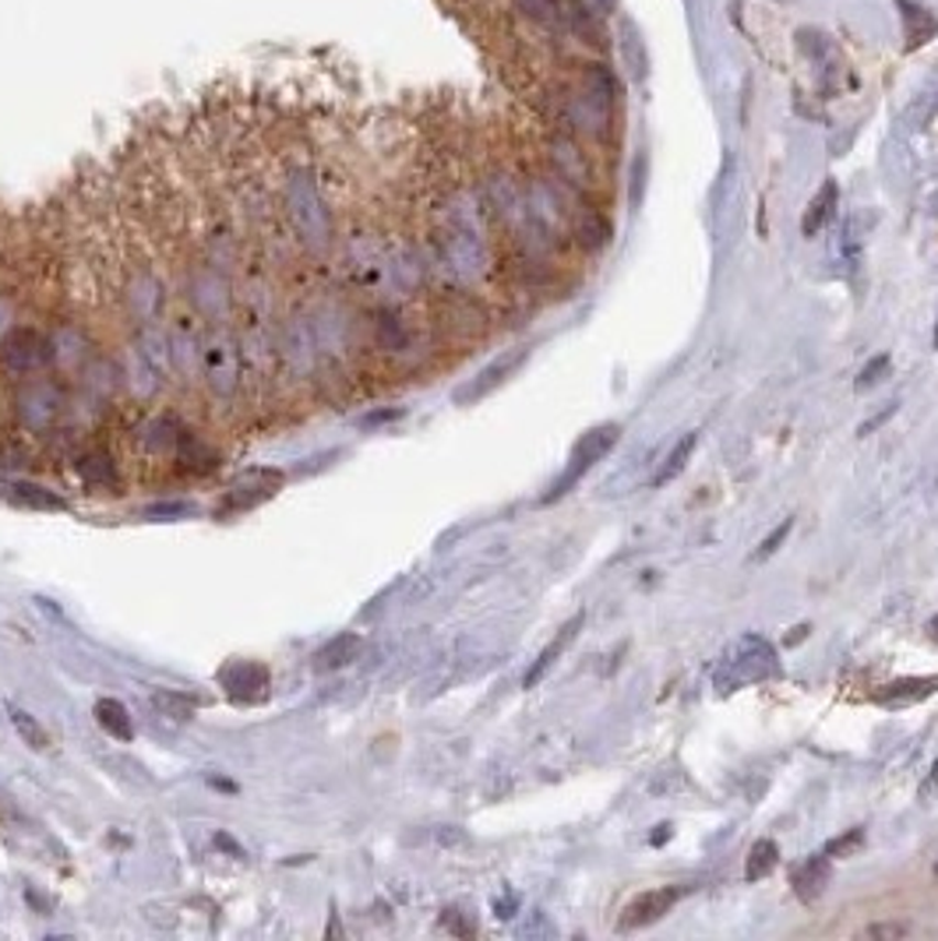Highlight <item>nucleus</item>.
Returning <instances> with one entry per match:
<instances>
[{
	"mask_svg": "<svg viewBox=\"0 0 938 941\" xmlns=\"http://www.w3.org/2000/svg\"><path fill=\"white\" fill-rule=\"evenodd\" d=\"M360 649H363V642H360V635H353V632H342V635H336L332 642H325V646L315 653V670H339V667H346V664H353V659L360 656Z\"/></svg>",
	"mask_w": 938,
	"mask_h": 941,
	"instance_id": "obj_17",
	"label": "nucleus"
},
{
	"mask_svg": "<svg viewBox=\"0 0 938 941\" xmlns=\"http://www.w3.org/2000/svg\"><path fill=\"white\" fill-rule=\"evenodd\" d=\"M8 712H11L14 730H19V737H25V744H32L36 752H46V747H50V734L36 723V716H29V712L19 709V705H11Z\"/></svg>",
	"mask_w": 938,
	"mask_h": 941,
	"instance_id": "obj_26",
	"label": "nucleus"
},
{
	"mask_svg": "<svg viewBox=\"0 0 938 941\" xmlns=\"http://www.w3.org/2000/svg\"><path fill=\"white\" fill-rule=\"evenodd\" d=\"M547 160H550V169L554 177H558L565 187H571L576 195H593L597 190V169H593V160L586 155V149L579 145L576 134H561L554 138L550 149H547Z\"/></svg>",
	"mask_w": 938,
	"mask_h": 941,
	"instance_id": "obj_3",
	"label": "nucleus"
},
{
	"mask_svg": "<svg viewBox=\"0 0 938 941\" xmlns=\"http://www.w3.org/2000/svg\"><path fill=\"white\" fill-rule=\"evenodd\" d=\"M445 923L456 934H473V923H462V917H459V910H445Z\"/></svg>",
	"mask_w": 938,
	"mask_h": 941,
	"instance_id": "obj_32",
	"label": "nucleus"
},
{
	"mask_svg": "<svg viewBox=\"0 0 938 941\" xmlns=\"http://www.w3.org/2000/svg\"><path fill=\"white\" fill-rule=\"evenodd\" d=\"M896 11H899L903 25H907V50H917L938 36L935 14L928 8H920L917 0H896Z\"/></svg>",
	"mask_w": 938,
	"mask_h": 941,
	"instance_id": "obj_14",
	"label": "nucleus"
},
{
	"mask_svg": "<svg viewBox=\"0 0 938 941\" xmlns=\"http://www.w3.org/2000/svg\"><path fill=\"white\" fill-rule=\"evenodd\" d=\"M685 896L681 885H664V888H650V893L635 896L629 906H624V913L618 920V931H642L650 928V923H656L659 917H667L674 910V902Z\"/></svg>",
	"mask_w": 938,
	"mask_h": 941,
	"instance_id": "obj_6",
	"label": "nucleus"
},
{
	"mask_svg": "<svg viewBox=\"0 0 938 941\" xmlns=\"http://www.w3.org/2000/svg\"><path fill=\"white\" fill-rule=\"evenodd\" d=\"M910 934V923H872L868 928V938H882V941H899Z\"/></svg>",
	"mask_w": 938,
	"mask_h": 941,
	"instance_id": "obj_28",
	"label": "nucleus"
},
{
	"mask_svg": "<svg viewBox=\"0 0 938 941\" xmlns=\"http://www.w3.org/2000/svg\"><path fill=\"white\" fill-rule=\"evenodd\" d=\"M618 54H621L624 72H629V78H632L635 85H646V81H650L653 57H650L646 36H642V29H639L632 19H621V22H618Z\"/></svg>",
	"mask_w": 938,
	"mask_h": 941,
	"instance_id": "obj_8",
	"label": "nucleus"
},
{
	"mask_svg": "<svg viewBox=\"0 0 938 941\" xmlns=\"http://www.w3.org/2000/svg\"><path fill=\"white\" fill-rule=\"evenodd\" d=\"M695 445H699V438H695V434H685V438H681V441H677V445L667 451V459L656 466V473H653V486H667L670 480H677V477H681V469L688 466V459H691Z\"/></svg>",
	"mask_w": 938,
	"mask_h": 941,
	"instance_id": "obj_20",
	"label": "nucleus"
},
{
	"mask_svg": "<svg viewBox=\"0 0 938 941\" xmlns=\"http://www.w3.org/2000/svg\"><path fill=\"white\" fill-rule=\"evenodd\" d=\"M779 674L776 646L762 635H741L713 667V685L720 691H738L749 685H762Z\"/></svg>",
	"mask_w": 938,
	"mask_h": 941,
	"instance_id": "obj_1",
	"label": "nucleus"
},
{
	"mask_svg": "<svg viewBox=\"0 0 938 941\" xmlns=\"http://www.w3.org/2000/svg\"><path fill=\"white\" fill-rule=\"evenodd\" d=\"M938 113V92L935 89H925L920 92L907 110H903V117H899V131H920V128H928V120Z\"/></svg>",
	"mask_w": 938,
	"mask_h": 941,
	"instance_id": "obj_24",
	"label": "nucleus"
},
{
	"mask_svg": "<svg viewBox=\"0 0 938 941\" xmlns=\"http://www.w3.org/2000/svg\"><path fill=\"white\" fill-rule=\"evenodd\" d=\"M618 438H621V427H618V424H603V427L586 430L582 438H579V445L571 448L568 469H565L558 480H554V486H550V494L544 497V504L561 501V497L571 491V486H576V483L589 473V469H593L600 459L611 456V448L618 445Z\"/></svg>",
	"mask_w": 938,
	"mask_h": 941,
	"instance_id": "obj_2",
	"label": "nucleus"
},
{
	"mask_svg": "<svg viewBox=\"0 0 938 941\" xmlns=\"http://www.w3.org/2000/svg\"><path fill=\"white\" fill-rule=\"evenodd\" d=\"M582 621H586V614H576V617H571V621L561 627L558 635H554V638L547 642V646H544V653L536 656V664H533V667H530V674H526V688H533V685L541 681V677H544V674H547L554 664H558V656H561L568 646H571V642H576V635H579Z\"/></svg>",
	"mask_w": 938,
	"mask_h": 941,
	"instance_id": "obj_15",
	"label": "nucleus"
},
{
	"mask_svg": "<svg viewBox=\"0 0 938 941\" xmlns=\"http://www.w3.org/2000/svg\"><path fill=\"white\" fill-rule=\"evenodd\" d=\"M579 92L593 99L597 107H600V110H607V113H614V107H618V81H614V75H611V67L600 64V61L586 64V72H582V89H579Z\"/></svg>",
	"mask_w": 938,
	"mask_h": 941,
	"instance_id": "obj_13",
	"label": "nucleus"
},
{
	"mask_svg": "<svg viewBox=\"0 0 938 941\" xmlns=\"http://www.w3.org/2000/svg\"><path fill=\"white\" fill-rule=\"evenodd\" d=\"M935 346H938V325H935Z\"/></svg>",
	"mask_w": 938,
	"mask_h": 941,
	"instance_id": "obj_36",
	"label": "nucleus"
},
{
	"mask_svg": "<svg viewBox=\"0 0 938 941\" xmlns=\"http://www.w3.org/2000/svg\"><path fill=\"white\" fill-rule=\"evenodd\" d=\"M776 861H779V846L773 843V840H759L752 850H749V857H744V878L749 882H762L770 875V871L776 867Z\"/></svg>",
	"mask_w": 938,
	"mask_h": 941,
	"instance_id": "obj_23",
	"label": "nucleus"
},
{
	"mask_svg": "<svg viewBox=\"0 0 938 941\" xmlns=\"http://www.w3.org/2000/svg\"><path fill=\"white\" fill-rule=\"evenodd\" d=\"M195 508H190V504H155V508H149V515H163V518H170V515H190Z\"/></svg>",
	"mask_w": 938,
	"mask_h": 941,
	"instance_id": "obj_31",
	"label": "nucleus"
},
{
	"mask_svg": "<svg viewBox=\"0 0 938 941\" xmlns=\"http://www.w3.org/2000/svg\"><path fill=\"white\" fill-rule=\"evenodd\" d=\"M837 205H840V187H837V180H826L819 190H815V198L805 208V219H801L805 237L822 233L832 222V216H837Z\"/></svg>",
	"mask_w": 938,
	"mask_h": 941,
	"instance_id": "obj_12",
	"label": "nucleus"
},
{
	"mask_svg": "<svg viewBox=\"0 0 938 941\" xmlns=\"http://www.w3.org/2000/svg\"><path fill=\"white\" fill-rule=\"evenodd\" d=\"M931 632L938 635V617H931Z\"/></svg>",
	"mask_w": 938,
	"mask_h": 941,
	"instance_id": "obj_35",
	"label": "nucleus"
},
{
	"mask_svg": "<svg viewBox=\"0 0 938 941\" xmlns=\"http://www.w3.org/2000/svg\"><path fill=\"white\" fill-rule=\"evenodd\" d=\"M280 483H283V473H275V469H251V473H244L230 491H226V497L219 501V515H237V512L254 508V504L269 501L280 491Z\"/></svg>",
	"mask_w": 938,
	"mask_h": 941,
	"instance_id": "obj_5",
	"label": "nucleus"
},
{
	"mask_svg": "<svg viewBox=\"0 0 938 941\" xmlns=\"http://www.w3.org/2000/svg\"><path fill=\"white\" fill-rule=\"evenodd\" d=\"M611 233H614L611 222H607V216H600L597 205H576V212H571V240L579 248L603 251L611 243Z\"/></svg>",
	"mask_w": 938,
	"mask_h": 941,
	"instance_id": "obj_10",
	"label": "nucleus"
},
{
	"mask_svg": "<svg viewBox=\"0 0 938 941\" xmlns=\"http://www.w3.org/2000/svg\"><path fill=\"white\" fill-rule=\"evenodd\" d=\"M152 705L160 709V712H166V716L181 720V723L195 716V709H198V702L190 699V694H181V691H155V694H152Z\"/></svg>",
	"mask_w": 938,
	"mask_h": 941,
	"instance_id": "obj_25",
	"label": "nucleus"
},
{
	"mask_svg": "<svg viewBox=\"0 0 938 941\" xmlns=\"http://www.w3.org/2000/svg\"><path fill=\"white\" fill-rule=\"evenodd\" d=\"M935 878H938V864H935Z\"/></svg>",
	"mask_w": 938,
	"mask_h": 941,
	"instance_id": "obj_37",
	"label": "nucleus"
},
{
	"mask_svg": "<svg viewBox=\"0 0 938 941\" xmlns=\"http://www.w3.org/2000/svg\"><path fill=\"white\" fill-rule=\"evenodd\" d=\"M526 357H530V350H509V353H501V357L491 363V368H483L462 392H456V403L469 406V403H477V398L491 395L498 385H505V381H509L519 368H523Z\"/></svg>",
	"mask_w": 938,
	"mask_h": 941,
	"instance_id": "obj_7",
	"label": "nucleus"
},
{
	"mask_svg": "<svg viewBox=\"0 0 938 941\" xmlns=\"http://www.w3.org/2000/svg\"><path fill=\"white\" fill-rule=\"evenodd\" d=\"M11 494H14V501L29 504V508H40V512H67V501H64V497H57L54 491H43V486H36V483H25V480L11 483Z\"/></svg>",
	"mask_w": 938,
	"mask_h": 941,
	"instance_id": "obj_22",
	"label": "nucleus"
},
{
	"mask_svg": "<svg viewBox=\"0 0 938 941\" xmlns=\"http://www.w3.org/2000/svg\"><path fill=\"white\" fill-rule=\"evenodd\" d=\"M787 533H790V522H779V529H776L773 536H766V539H762V547L755 550V557H759V561H762V557H770V554H773L779 544H784V539H787Z\"/></svg>",
	"mask_w": 938,
	"mask_h": 941,
	"instance_id": "obj_30",
	"label": "nucleus"
},
{
	"mask_svg": "<svg viewBox=\"0 0 938 941\" xmlns=\"http://www.w3.org/2000/svg\"><path fill=\"white\" fill-rule=\"evenodd\" d=\"M515 906H519V899L509 893L505 899H498V906H494V910H498V917H501V920H509V917L515 913Z\"/></svg>",
	"mask_w": 938,
	"mask_h": 941,
	"instance_id": "obj_33",
	"label": "nucleus"
},
{
	"mask_svg": "<svg viewBox=\"0 0 938 941\" xmlns=\"http://www.w3.org/2000/svg\"><path fill=\"white\" fill-rule=\"evenodd\" d=\"M565 4L568 0H515V8L526 14L533 25L565 32Z\"/></svg>",
	"mask_w": 938,
	"mask_h": 941,
	"instance_id": "obj_18",
	"label": "nucleus"
},
{
	"mask_svg": "<svg viewBox=\"0 0 938 941\" xmlns=\"http://www.w3.org/2000/svg\"><path fill=\"white\" fill-rule=\"evenodd\" d=\"M219 685L230 691L237 702H258V699H265L269 670L258 664H230L219 670Z\"/></svg>",
	"mask_w": 938,
	"mask_h": 941,
	"instance_id": "obj_9",
	"label": "nucleus"
},
{
	"mask_svg": "<svg viewBox=\"0 0 938 941\" xmlns=\"http://www.w3.org/2000/svg\"><path fill=\"white\" fill-rule=\"evenodd\" d=\"M78 477L92 486V491H110L113 486V459L107 451H92V456L78 459Z\"/></svg>",
	"mask_w": 938,
	"mask_h": 941,
	"instance_id": "obj_21",
	"label": "nucleus"
},
{
	"mask_svg": "<svg viewBox=\"0 0 938 941\" xmlns=\"http://www.w3.org/2000/svg\"><path fill=\"white\" fill-rule=\"evenodd\" d=\"M861 843V829H854V832H847V835H840V840H832L829 846H822L819 853H826V857H840V853H847V850H854Z\"/></svg>",
	"mask_w": 938,
	"mask_h": 941,
	"instance_id": "obj_29",
	"label": "nucleus"
},
{
	"mask_svg": "<svg viewBox=\"0 0 938 941\" xmlns=\"http://www.w3.org/2000/svg\"><path fill=\"white\" fill-rule=\"evenodd\" d=\"M96 720H99V726L107 730L110 737H117V741H134V723H131V716H128V709L120 705L117 699H99L96 702Z\"/></svg>",
	"mask_w": 938,
	"mask_h": 941,
	"instance_id": "obj_19",
	"label": "nucleus"
},
{
	"mask_svg": "<svg viewBox=\"0 0 938 941\" xmlns=\"http://www.w3.org/2000/svg\"><path fill=\"white\" fill-rule=\"evenodd\" d=\"M790 885H794V896L805 899V902H815L829 885V857L826 853H815V857H808L801 867H794L790 875Z\"/></svg>",
	"mask_w": 938,
	"mask_h": 941,
	"instance_id": "obj_11",
	"label": "nucleus"
},
{
	"mask_svg": "<svg viewBox=\"0 0 938 941\" xmlns=\"http://www.w3.org/2000/svg\"><path fill=\"white\" fill-rule=\"evenodd\" d=\"M938 691V677H903V681H893L879 691V702L882 705H914V702H925L928 694Z\"/></svg>",
	"mask_w": 938,
	"mask_h": 941,
	"instance_id": "obj_16",
	"label": "nucleus"
},
{
	"mask_svg": "<svg viewBox=\"0 0 938 941\" xmlns=\"http://www.w3.org/2000/svg\"><path fill=\"white\" fill-rule=\"evenodd\" d=\"M600 14H614L618 11V0H593Z\"/></svg>",
	"mask_w": 938,
	"mask_h": 941,
	"instance_id": "obj_34",
	"label": "nucleus"
},
{
	"mask_svg": "<svg viewBox=\"0 0 938 941\" xmlns=\"http://www.w3.org/2000/svg\"><path fill=\"white\" fill-rule=\"evenodd\" d=\"M738 205H741V169L734 163V155H727L713 180V195H709V222H713L717 240H727V233L734 230Z\"/></svg>",
	"mask_w": 938,
	"mask_h": 941,
	"instance_id": "obj_4",
	"label": "nucleus"
},
{
	"mask_svg": "<svg viewBox=\"0 0 938 941\" xmlns=\"http://www.w3.org/2000/svg\"><path fill=\"white\" fill-rule=\"evenodd\" d=\"M885 371H890V357H885V353L872 357V360H868V368L858 374V389H872L879 381V374H885Z\"/></svg>",
	"mask_w": 938,
	"mask_h": 941,
	"instance_id": "obj_27",
	"label": "nucleus"
}]
</instances>
